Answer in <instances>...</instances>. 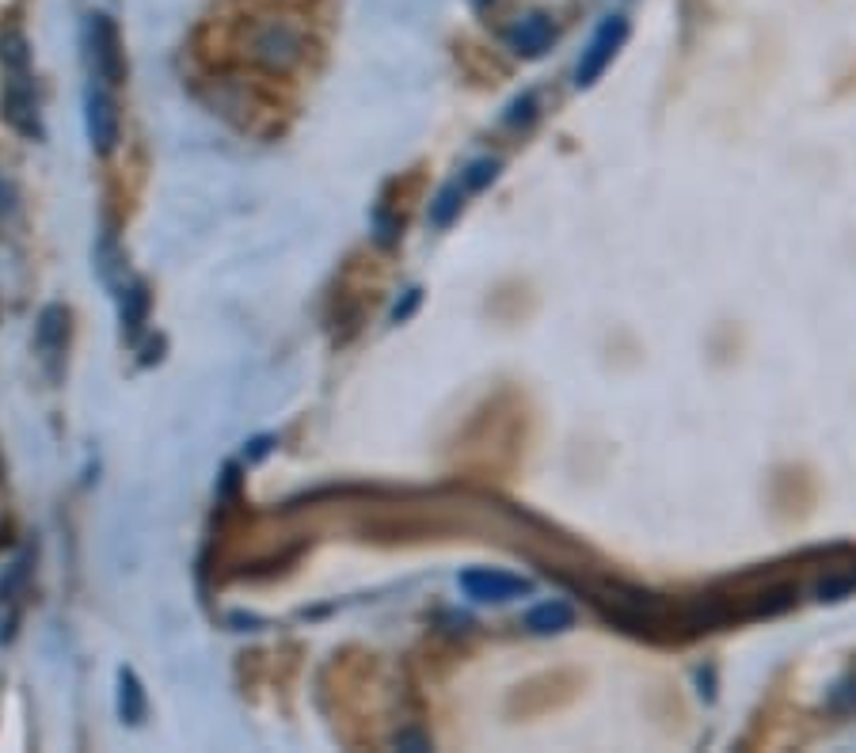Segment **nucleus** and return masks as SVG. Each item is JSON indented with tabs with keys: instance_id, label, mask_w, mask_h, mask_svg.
Here are the masks:
<instances>
[{
	"instance_id": "obj_1",
	"label": "nucleus",
	"mask_w": 856,
	"mask_h": 753,
	"mask_svg": "<svg viewBox=\"0 0 856 753\" xmlns=\"http://www.w3.org/2000/svg\"><path fill=\"white\" fill-rule=\"evenodd\" d=\"M301 54H305V39L285 20H266L252 34V58L260 61L266 73H285V69L298 65Z\"/></svg>"
},
{
	"instance_id": "obj_2",
	"label": "nucleus",
	"mask_w": 856,
	"mask_h": 753,
	"mask_svg": "<svg viewBox=\"0 0 856 753\" xmlns=\"http://www.w3.org/2000/svg\"><path fill=\"white\" fill-rule=\"evenodd\" d=\"M92 65H95V77L103 84H122L127 81V50H122V34L114 28L111 16H92Z\"/></svg>"
},
{
	"instance_id": "obj_3",
	"label": "nucleus",
	"mask_w": 856,
	"mask_h": 753,
	"mask_svg": "<svg viewBox=\"0 0 856 753\" xmlns=\"http://www.w3.org/2000/svg\"><path fill=\"white\" fill-rule=\"evenodd\" d=\"M624 34H628V23H624L621 16H610V20H605L602 28L594 31L591 47L583 50V61H578V73H575V84H578V88H591L597 77H602L605 69H610V61H613V54L621 50Z\"/></svg>"
},
{
	"instance_id": "obj_4",
	"label": "nucleus",
	"mask_w": 856,
	"mask_h": 753,
	"mask_svg": "<svg viewBox=\"0 0 856 753\" xmlns=\"http://www.w3.org/2000/svg\"><path fill=\"white\" fill-rule=\"evenodd\" d=\"M461 590L476 601H511V598H522L530 593V582L518 579V574H506V571H492V567H476V571H465L461 574Z\"/></svg>"
},
{
	"instance_id": "obj_5",
	"label": "nucleus",
	"mask_w": 856,
	"mask_h": 753,
	"mask_svg": "<svg viewBox=\"0 0 856 753\" xmlns=\"http://www.w3.org/2000/svg\"><path fill=\"white\" fill-rule=\"evenodd\" d=\"M4 119L20 130L23 138H39V114H34V88L27 73H8L4 84Z\"/></svg>"
},
{
	"instance_id": "obj_6",
	"label": "nucleus",
	"mask_w": 856,
	"mask_h": 753,
	"mask_svg": "<svg viewBox=\"0 0 856 753\" xmlns=\"http://www.w3.org/2000/svg\"><path fill=\"white\" fill-rule=\"evenodd\" d=\"M88 138H92L95 153H111L119 145V108L103 88L88 92Z\"/></svg>"
},
{
	"instance_id": "obj_7",
	"label": "nucleus",
	"mask_w": 856,
	"mask_h": 753,
	"mask_svg": "<svg viewBox=\"0 0 856 753\" xmlns=\"http://www.w3.org/2000/svg\"><path fill=\"white\" fill-rule=\"evenodd\" d=\"M552 20L548 16H541V12H533V16H525V20H518L511 28V50L514 54H522V58H541L545 50L552 47Z\"/></svg>"
},
{
	"instance_id": "obj_8",
	"label": "nucleus",
	"mask_w": 856,
	"mask_h": 753,
	"mask_svg": "<svg viewBox=\"0 0 856 753\" xmlns=\"http://www.w3.org/2000/svg\"><path fill=\"white\" fill-rule=\"evenodd\" d=\"M66 339H69V313L61 305H47L39 316V350L47 358H58L66 350Z\"/></svg>"
},
{
	"instance_id": "obj_9",
	"label": "nucleus",
	"mask_w": 856,
	"mask_h": 753,
	"mask_svg": "<svg viewBox=\"0 0 856 753\" xmlns=\"http://www.w3.org/2000/svg\"><path fill=\"white\" fill-rule=\"evenodd\" d=\"M575 624V609L567 601H545V606L530 609L525 613V628L537 635H552V632H564V628Z\"/></svg>"
},
{
	"instance_id": "obj_10",
	"label": "nucleus",
	"mask_w": 856,
	"mask_h": 753,
	"mask_svg": "<svg viewBox=\"0 0 856 753\" xmlns=\"http://www.w3.org/2000/svg\"><path fill=\"white\" fill-rule=\"evenodd\" d=\"M119 712L127 723H141L145 720V689H141V681L133 678L130 670L119 673Z\"/></svg>"
},
{
	"instance_id": "obj_11",
	"label": "nucleus",
	"mask_w": 856,
	"mask_h": 753,
	"mask_svg": "<svg viewBox=\"0 0 856 753\" xmlns=\"http://www.w3.org/2000/svg\"><path fill=\"white\" fill-rule=\"evenodd\" d=\"M27 61H31V50H27V39L20 28L0 31V65L8 73H27Z\"/></svg>"
},
{
	"instance_id": "obj_12",
	"label": "nucleus",
	"mask_w": 856,
	"mask_h": 753,
	"mask_svg": "<svg viewBox=\"0 0 856 753\" xmlns=\"http://www.w3.org/2000/svg\"><path fill=\"white\" fill-rule=\"evenodd\" d=\"M461 206H465V194H461V183H450V187L439 191V199L431 202V221L439 228L453 225V217L461 214Z\"/></svg>"
},
{
	"instance_id": "obj_13",
	"label": "nucleus",
	"mask_w": 856,
	"mask_h": 753,
	"mask_svg": "<svg viewBox=\"0 0 856 753\" xmlns=\"http://www.w3.org/2000/svg\"><path fill=\"white\" fill-rule=\"evenodd\" d=\"M145 313H149V294H145V286H130V294L122 297V324H127L130 335L141 332V324H145Z\"/></svg>"
},
{
	"instance_id": "obj_14",
	"label": "nucleus",
	"mask_w": 856,
	"mask_h": 753,
	"mask_svg": "<svg viewBox=\"0 0 856 753\" xmlns=\"http://www.w3.org/2000/svg\"><path fill=\"white\" fill-rule=\"evenodd\" d=\"M27 571H31V556H20V560L8 567L4 579H0V606H8V609L16 606V598H20V590L27 582Z\"/></svg>"
},
{
	"instance_id": "obj_15",
	"label": "nucleus",
	"mask_w": 856,
	"mask_h": 753,
	"mask_svg": "<svg viewBox=\"0 0 856 753\" xmlns=\"http://www.w3.org/2000/svg\"><path fill=\"white\" fill-rule=\"evenodd\" d=\"M495 172H499V164H495V161H476V164H469V172H465V187H469V191H484L487 183L495 180Z\"/></svg>"
},
{
	"instance_id": "obj_16",
	"label": "nucleus",
	"mask_w": 856,
	"mask_h": 753,
	"mask_svg": "<svg viewBox=\"0 0 856 753\" xmlns=\"http://www.w3.org/2000/svg\"><path fill=\"white\" fill-rule=\"evenodd\" d=\"M533 119V95H525V100H518L511 108V114H506V122H530Z\"/></svg>"
},
{
	"instance_id": "obj_17",
	"label": "nucleus",
	"mask_w": 856,
	"mask_h": 753,
	"mask_svg": "<svg viewBox=\"0 0 856 753\" xmlns=\"http://www.w3.org/2000/svg\"><path fill=\"white\" fill-rule=\"evenodd\" d=\"M396 746L400 750H426V739L415 731H404V734H396Z\"/></svg>"
},
{
	"instance_id": "obj_18",
	"label": "nucleus",
	"mask_w": 856,
	"mask_h": 753,
	"mask_svg": "<svg viewBox=\"0 0 856 753\" xmlns=\"http://www.w3.org/2000/svg\"><path fill=\"white\" fill-rule=\"evenodd\" d=\"M415 305H419V289H412V294H407V301H404V308H400V305H396V313H392V320H404V316H407V313H412V308H415Z\"/></svg>"
},
{
	"instance_id": "obj_19",
	"label": "nucleus",
	"mask_w": 856,
	"mask_h": 753,
	"mask_svg": "<svg viewBox=\"0 0 856 753\" xmlns=\"http://www.w3.org/2000/svg\"><path fill=\"white\" fill-rule=\"evenodd\" d=\"M8 210H12V187H8L4 175H0V217H4Z\"/></svg>"
}]
</instances>
